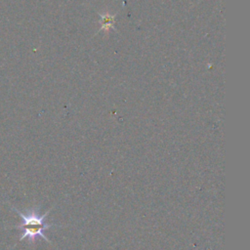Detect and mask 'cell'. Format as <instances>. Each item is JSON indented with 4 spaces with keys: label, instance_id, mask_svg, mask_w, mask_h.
Returning <instances> with one entry per match:
<instances>
[{
    "label": "cell",
    "instance_id": "6da1fadb",
    "mask_svg": "<svg viewBox=\"0 0 250 250\" xmlns=\"http://www.w3.org/2000/svg\"><path fill=\"white\" fill-rule=\"evenodd\" d=\"M13 210L21 218V223L19 225L14 226V229H20L21 227H26V226H45L47 225L46 223V218L48 214L50 213L51 209L45 212L44 214L39 213V207L32 208L29 210H26L25 213H22L16 207H12Z\"/></svg>",
    "mask_w": 250,
    "mask_h": 250
},
{
    "label": "cell",
    "instance_id": "7a4b0ae2",
    "mask_svg": "<svg viewBox=\"0 0 250 250\" xmlns=\"http://www.w3.org/2000/svg\"><path fill=\"white\" fill-rule=\"evenodd\" d=\"M57 227L60 228V226H57L55 224H47L45 226H26V227H21V228L18 229L22 230V233H21V235L20 237V241H22L24 238H27L28 243L29 244H33V243H35L37 238H43L49 244L53 245L51 240L45 235L44 231L49 229L57 228Z\"/></svg>",
    "mask_w": 250,
    "mask_h": 250
}]
</instances>
